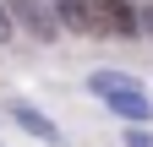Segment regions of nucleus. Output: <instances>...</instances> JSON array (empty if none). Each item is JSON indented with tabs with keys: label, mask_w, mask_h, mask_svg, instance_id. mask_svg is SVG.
Instances as JSON below:
<instances>
[{
	"label": "nucleus",
	"mask_w": 153,
	"mask_h": 147,
	"mask_svg": "<svg viewBox=\"0 0 153 147\" xmlns=\"http://www.w3.org/2000/svg\"><path fill=\"white\" fill-rule=\"evenodd\" d=\"M6 6L16 11V22H22L27 33H38V38H55L60 16H49V6H44V0H6Z\"/></svg>",
	"instance_id": "3"
},
{
	"label": "nucleus",
	"mask_w": 153,
	"mask_h": 147,
	"mask_svg": "<svg viewBox=\"0 0 153 147\" xmlns=\"http://www.w3.org/2000/svg\"><path fill=\"white\" fill-rule=\"evenodd\" d=\"M137 27H142V16H137V6H126V0H93V6H88V33L131 38Z\"/></svg>",
	"instance_id": "2"
},
{
	"label": "nucleus",
	"mask_w": 153,
	"mask_h": 147,
	"mask_svg": "<svg viewBox=\"0 0 153 147\" xmlns=\"http://www.w3.org/2000/svg\"><path fill=\"white\" fill-rule=\"evenodd\" d=\"M88 87L115 109V115H126V120H137V125L153 120V104H148V93H142V82H137V76H120V71H93Z\"/></svg>",
	"instance_id": "1"
},
{
	"label": "nucleus",
	"mask_w": 153,
	"mask_h": 147,
	"mask_svg": "<svg viewBox=\"0 0 153 147\" xmlns=\"http://www.w3.org/2000/svg\"><path fill=\"white\" fill-rule=\"evenodd\" d=\"M11 120L22 125V131H33L38 142H49V147H60V125L55 120H44L38 109H27V104H11Z\"/></svg>",
	"instance_id": "4"
},
{
	"label": "nucleus",
	"mask_w": 153,
	"mask_h": 147,
	"mask_svg": "<svg viewBox=\"0 0 153 147\" xmlns=\"http://www.w3.org/2000/svg\"><path fill=\"white\" fill-rule=\"evenodd\" d=\"M126 147H153V131H126Z\"/></svg>",
	"instance_id": "5"
},
{
	"label": "nucleus",
	"mask_w": 153,
	"mask_h": 147,
	"mask_svg": "<svg viewBox=\"0 0 153 147\" xmlns=\"http://www.w3.org/2000/svg\"><path fill=\"white\" fill-rule=\"evenodd\" d=\"M142 27H148V33H153V6H148V11H142Z\"/></svg>",
	"instance_id": "6"
}]
</instances>
